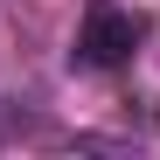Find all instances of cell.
<instances>
[{"label": "cell", "mask_w": 160, "mask_h": 160, "mask_svg": "<svg viewBox=\"0 0 160 160\" xmlns=\"http://www.w3.org/2000/svg\"><path fill=\"white\" fill-rule=\"evenodd\" d=\"M132 49H139V21H132L118 0H91V7H84V28H77L70 63H77V70H118Z\"/></svg>", "instance_id": "cell-1"}]
</instances>
